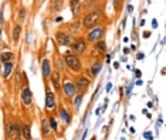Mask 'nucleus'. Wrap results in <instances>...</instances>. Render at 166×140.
<instances>
[{
	"label": "nucleus",
	"mask_w": 166,
	"mask_h": 140,
	"mask_svg": "<svg viewBox=\"0 0 166 140\" xmlns=\"http://www.w3.org/2000/svg\"><path fill=\"white\" fill-rule=\"evenodd\" d=\"M102 20V13L99 10H92V11H88L83 19V27L85 30H91L95 26L99 24V21Z\"/></svg>",
	"instance_id": "nucleus-1"
},
{
	"label": "nucleus",
	"mask_w": 166,
	"mask_h": 140,
	"mask_svg": "<svg viewBox=\"0 0 166 140\" xmlns=\"http://www.w3.org/2000/svg\"><path fill=\"white\" fill-rule=\"evenodd\" d=\"M64 64L67 65L68 70H71L73 72H80L83 65H81V61L77 57V54L74 52H65L64 54Z\"/></svg>",
	"instance_id": "nucleus-2"
},
{
	"label": "nucleus",
	"mask_w": 166,
	"mask_h": 140,
	"mask_svg": "<svg viewBox=\"0 0 166 140\" xmlns=\"http://www.w3.org/2000/svg\"><path fill=\"white\" fill-rule=\"evenodd\" d=\"M105 33V27L104 26H95L94 28L88 30V34H87V40L90 42H97L98 40H101V37L104 36Z\"/></svg>",
	"instance_id": "nucleus-3"
},
{
	"label": "nucleus",
	"mask_w": 166,
	"mask_h": 140,
	"mask_svg": "<svg viewBox=\"0 0 166 140\" xmlns=\"http://www.w3.org/2000/svg\"><path fill=\"white\" fill-rule=\"evenodd\" d=\"M6 135H7V137H10V139H18V137L23 136V126H20L18 123L11 122V123L7 125Z\"/></svg>",
	"instance_id": "nucleus-4"
},
{
	"label": "nucleus",
	"mask_w": 166,
	"mask_h": 140,
	"mask_svg": "<svg viewBox=\"0 0 166 140\" xmlns=\"http://www.w3.org/2000/svg\"><path fill=\"white\" fill-rule=\"evenodd\" d=\"M61 91H63L65 98H73V96H75V93L78 92V91H77V85L68 79H64Z\"/></svg>",
	"instance_id": "nucleus-5"
},
{
	"label": "nucleus",
	"mask_w": 166,
	"mask_h": 140,
	"mask_svg": "<svg viewBox=\"0 0 166 140\" xmlns=\"http://www.w3.org/2000/svg\"><path fill=\"white\" fill-rule=\"evenodd\" d=\"M55 41L58 42L60 45L68 47V45L73 44V37H71V34H68V33H64V31H57V33H55Z\"/></svg>",
	"instance_id": "nucleus-6"
},
{
	"label": "nucleus",
	"mask_w": 166,
	"mask_h": 140,
	"mask_svg": "<svg viewBox=\"0 0 166 140\" xmlns=\"http://www.w3.org/2000/svg\"><path fill=\"white\" fill-rule=\"evenodd\" d=\"M71 48H73V52L74 54H77V55L84 54V51L87 50L85 40H84V38H77V40H74L73 44H71Z\"/></svg>",
	"instance_id": "nucleus-7"
},
{
	"label": "nucleus",
	"mask_w": 166,
	"mask_h": 140,
	"mask_svg": "<svg viewBox=\"0 0 166 140\" xmlns=\"http://www.w3.org/2000/svg\"><path fill=\"white\" fill-rule=\"evenodd\" d=\"M75 85H77V91L84 93L88 89V86H90V79L87 76H84V75H80L75 79Z\"/></svg>",
	"instance_id": "nucleus-8"
},
{
	"label": "nucleus",
	"mask_w": 166,
	"mask_h": 140,
	"mask_svg": "<svg viewBox=\"0 0 166 140\" xmlns=\"http://www.w3.org/2000/svg\"><path fill=\"white\" fill-rule=\"evenodd\" d=\"M21 102H23L24 106H31L33 103V95H31V91L28 86H24L21 89Z\"/></svg>",
	"instance_id": "nucleus-9"
},
{
	"label": "nucleus",
	"mask_w": 166,
	"mask_h": 140,
	"mask_svg": "<svg viewBox=\"0 0 166 140\" xmlns=\"http://www.w3.org/2000/svg\"><path fill=\"white\" fill-rule=\"evenodd\" d=\"M54 107H55V95L48 89L46 92V109L47 110H51Z\"/></svg>",
	"instance_id": "nucleus-10"
},
{
	"label": "nucleus",
	"mask_w": 166,
	"mask_h": 140,
	"mask_svg": "<svg viewBox=\"0 0 166 140\" xmlns=\"http://www.w3.org/2000/svg\"><path fill=\"white\" fill-rule=\"evenodd\" d=\"M51 85H53V88L55 89V91H61V88H63V84L60 82V71H55V72H53L51 74Z\"/></svg>",
	"instance_id": "nucleus-11"
},
{
	"label": "nucleus",
	"mask_w": 166,
	"mask_h": 140,
	"mask_svg": "<svg viewBox=\"0 0 166 140\" xmlns=\"http://www.w3.org/2000/svg\"><path fill=\"white\" fill-rule=\"evenodd\" d=\"M13 68H14V65H13V61H10V62H6L5 64V67H3V78H9V75L13 72Z\"/></svg>",
	"instance_id": "nucleus-12"
},
{
	"label": "nucleus",
	"mask_w": 166,
	"mask_h": 140,
	"mask_svg": "<svg viewBox=\"0 0 166 140\" xmlns=\"http://www.w3.org/2000/svg\"><path fill=\"white\" fill-rule=\"evenodd\" d=\"M58 115H60V117L63 119L64 125H70V122H71V116H70V113L65 110L64 107H61L60 110H58Z\"/></svg>",
	"instance_id": "nucleus-13"
},
{
	"label": "nucleus",
	"mask_w": 166,
	"mask_h": 140,
	"mask_svg": "<svg viewBox=\"0 0 166 140\" xmlns=\"http://www.w3.org/2000/svg\"><path fill=\"white\" fill-rule=\"evenodd\" d=\"M81 24H83V21H80V20H74L73 23L70 24V33L77 34L80 31V28H81Z\"/></svg>",
	"instance_id": "nucleus-14"
},
{
	"label": "nucleus",
	"mask_w": 166,
	"mask_h": 140,
	"mask_svg": "<svg viewBox=\"0 0 166 140\" xmlns=\"http://www.w3.org/2000/svg\"><path fill=\"white\" fill-rule=\"evenodd\" d=\"M80 5H81V0H70V9L74 16L80 11Z\"/></svg>",
	"instance_id": "nucleus-15"
},
{
	"label": "nucleus",
	"mask_w": 166,
	"mask_h": 140,
	"mask_svg": "<svg viewBox=\"0 0 166 140\" xmlns=\"http://www.w3.org/2000/svg\"><path fill=\"white\" fill-rule=\"evenodd\" d=\"M20 34H21V24H16L14 28H13V40H14V42L18 41Z\"/></svg>",
	"instance_id": "nucleus-16"
},
{
	"label": "nucleus",
	"mask_w": 166,
	"mask_h": 140,
	"mask_svg": "<svg viewBox=\"0 0 166 140\" xmlns=\"http://www.w3.org/2000/svg\"><path fill=\"white\" fill-rule=\"evenodd\" d=\"M50 129H51L50 122H48V120H44V119H43V120H41V132H43V136H47V135H48V133H50Z\"/></svg>",
	"instance_id": "nucleus-17"
},
{
	"label": "nucleus",
	"mask_w": 166,
	"mask_h": 140,
	"mask_svg": "<svg viewBox=\"0 0 166 140\" xmlns=\"http://www.w3.org/2000/svg\"><path fill=\"white\" fill-rule=\"evenodd\" d=\"M13 58H14V55H13V52H11V51H10V52H3V54H2V57H0V60H2V62H3V64L13 61Z\"/></svg>",
	"instance_id": "nucleus-18"
},
{
	"label": "nucleus",
	"mask_w": 166,
	"mask_h": 140,
	"mask_svg": "<svg viewBox=\"0 0 166 140\" xmlns=\"http://www.w3.org/2000/svg\"><path fill=\"white\" fill-rule=\"evenodd\" d=\"M43 75L44 76H50V62H48V60H44L43 61Z\"/></svg>",
	"instance_id": "nucleus-19"
},
{
	"label": "nucleus",
	"mask_w": 166,
	"mask_h": 140,
	"mask_svg": "<svg viewBox=\"0 0 166 140\" xmlns=\"http://www.w3.org/2000/svg\"><path fill=\"white\" fill-rule=\"evenodd\" d=\"M101 67H102V64H101V61H97L94 65L91 67V74L95 76V75H98V72L101 71Z\"/></svg>",
	"instance_id": "nucleus-20"
},
{
	"label": "nucleus",
	"mask_w": 166,
	"mask_h": 140,
	"mask_svg": "<svg viewBox=\"0 0 166 140\" xmlns=\"http://www.w3.org/2000/svg\"><path fill=\"white\" fill-rule=\"evenodd\" d=\"M23 137L24 139H27L30 140L31 139V132H30V125H23Z\"/></svg>",
	"instance_id": "nucleus-21"
},
{
	"label": "nucleus",
	"mask_w": 166,
	"mask_h": 140,
	"mask_svg": "<svg viewBox=\"0 0 166 140\" xmlns=\"http://www.w3.org/2000/svg\"><path fill=\"white\" fill-rule=\"evenodd\" d=\"M48 122H50V126L53 130H58V122H57V119H55L54 116H50V119H48Z\"/></svg>",
	"instance_id": "nucleus-22"
},
{
	"label": "nucleus",
	"mask_w": 166,
	"mask_h": 140,
	"mask_svg": "<svg viewBox=\"0 0 166 140\" xmlns=\"http://www.w3.org/2000/svg\"><path fill=\"white\" fill-rule=\"evenodd\" d=\"M97 50L99 52H105L106 51V44L105 41H102V40H98L97 41Z\"/></svg>",
	"instance_id": "nucleus-23"
},
{
	"label": "nucleus",
	"mask_w": 166,
	"mask_h": 140,
	"mask_svg": "<svg viewBox=\"0 0 166 140\" xmlns=\"http://www.w3.org/2000/svg\"><path fill=\"white\" fill-rule=\"evenodd\" d=\"M83 96H84L83 92L75 96V99H74V107H75V109H78V107H80V105H81V101H83Z\"/></svg>",
	"instance_id": "nucleus-24"
},
{
	"label": "nucleus",
	"mask_w": 166,
	"mask_h": 140,
	"mask_svg": "<svg viewBox=\"0 0 166 140\" xmlns=\"http://www.w3.org/2000/svg\"><path fill=\"white\" fill-rule=\"evenodd\" d=\"M24 17H26V11H24V9L20 10V19L24 20Z\"/></svg>",
	"instance_id": "nucleus-25"
},
{
	"label": "nucleus",
	"mask_w": 166,
	"mask_h": 140,
	"mask_svg": "<svg viewBox=\"0 0 166 140\" xmlns=\"http://www.w3.org/2000/svg\"><path fill=\"white\" fill-rule=\"evenodd\" d=\"M143 37H145V38L151 37V31H145V33H143Z\"/></svg>",
	"instance_id": "nucleus-26"
},
{
	"label": "nucleus",
	"mask_w": 166,
	"mask_h": 140,
	"mask_svg": "<svg viewBox=\"0 0 166 140\" xmlns=\"http://www.w3.org/2000/svg\"><path fill=\"white\" fill-rule=\"evenodd\" d=\"M61 20H63V19H61V17H57V19H55V23H60Z\"/></svg>",
	"instance_id": "nucleus-27"
}]
</instances>
